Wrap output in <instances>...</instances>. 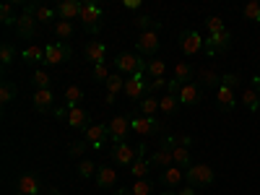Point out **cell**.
Listing matches in <instances>:
<instances>
[{"label": "cell", "mask_w": 260, "mask_h": 195, "mask_svg": "<svg viewBox=\"0 0 260 195\" xmlns=\"http://www.w3.org/2000/svg\"><path fill=\"white\" fill-rule=\"evenodd\" d=\"M115 73H120V76H136V73H141V71H146V62L141 60V55L138 52H117L115 55Z\"/></svg>", "instance_id": "obj_1"}, {"label": "cell", "mask_w": 260, "mask_h": 195, "mask_svg": "<svg viewBox=\"0 0 260 195\" xmlns=\"http://www.w3.org/2000/svg\"><path fill=\"white\" fill-rule=\"evenodd\" d=\"M143 154H146L143 143H117L112 148V161L120 164V167H133V161Z\"/></svg>", "instance_id": "obj_2"}, {"label": "cell", "mask_w": 260, "mask_h": 195, "mask_svg": "<svg viewBox=\"0 0 260 195\" xmlns=\"http://www.w3.org/2000/svg\"><path fill=\"white\" fill-rule=\"evenodd\" d=\"M216 180V172H213V167L211 164H192V167H187L185 169V182L190 185V187H203V185H211Z\"/></svg>", "instance_id": "obj_3"}, {"label": "cell", "mask_w": 260, "mask_h": 195, "mask_svg": "<svg viewBox=\"0 0 260 195\" xmlns=\"http://www.w3.org/2000/svg\"><path fill=\"white\" fill-rule=\"evenodd\" d=\"M57 120H65L68 122V127H76V130H86L91 122H89V112L81 110V107H73V110H68V107H55L52 112Z\"/></svg>", "instance_id": "obj_4"}, {"label": "cell", "mask_w": 260, "mask_h": 195, "mask_svg": "<svg viewBox=\"0 0 260 195\" xmlns=\"http://www.w3.org/2000/svg\"><path fill=\"white\" fill-rule=\"evenodd\" d=\"M102 18H104V11L96 6V3H91V0H83V8H81V24H83V29L89 31V34H96L99 29H102Z\"/></svg>", "instance_id": "obj_5"}, {"label": "cell", "mask_w": 260, "mask_h": 195, "mask_svg": "<svg viewBox=\"0 0 260 195\" xmlns=\"http://www.w3.org/2000/svg\"><path fill=\"white\" fill-rule=\"evenodd\" d=\"M71 57H73V47L68 42H52V45L45 47V65H50V68H57V65L68 62Z\"/></svg>", "instance_id": "obj_6"}, {"label": "cell", "mask_w": 260, "mask_h": 195, "mask_svg": "<svg viewBox=\"0 0 260 195\" xmlns=\"http://www.w3.org/2000/svg\"><path fill=\"white\" fill-rule=\"evenodd\" d=\"M159 47H161V26L159 24L154 29H148V31H141V37L136 42V52L138 55H154Z\"/></svg>", "instance_id": "obj_7"}, {"label": "cell", "mask_w": 260, "mask_h": 195, "mask_svg": "<svg viewBox=\"0 0 260 195\" xmlns=\"http://www.w3.org/2000/svg\"><path fill=\"white\" fill-rule=\"evenodd\" d=\"M127 99H133V102H141L143 96H148V81H146V71L136 73V76H130L125 81V91H122Z\"/></svg>", "instance_id": "obj_8"}, {"label": "cell", "mask_w": 260, "mask_h": 195, "mask_svg": "<svg viewBox=\"0 0 260 195\" xmlns=\"http://www.w3.org/2000/svg\"><path fill=\"white\" fill-rule=\"evenodd\" d=\"M107 130H110V141L117 146V143H127L125 138L133 133V127H130V117H125V115H117V117H112L110 122H107Z\"/></svg>", "instance_id": "obj_9"}, {"label": "cell", "mask_w": 260, "mask_h": 195, "mask_svg": "<svg viewBox=\"0 0 260 195\" xmlns=\"http://www.w3.org/2000/svg\"><path fill=\"white\" fill-rule=\"evenodd\" d=\"M203 45H206V39L195 31V29H185V31L180 34V50H182V55H187V57L198 55V52L203 50Z\"/></svg>", "instance_id": "obj_10"}, {"label": "cell", "mask_w": 260, "mask_h": 195, "mask_svg": "<svg viewBox=\"0 0 260 195\" xmlns=\"http://www.w3.org/2000/svg\"><path fill=\"white\" fill-rule=\"evenodd\" d=\"M83 141L89 143L91 148H104L107 146V141H110V130H107V125H99V122H94V125H89L83 130Z\"/></svg>", "instance_id": "obj_11"}, {"label": "cell", "mask_w": 260, "mask_h": 195, "mask_svg": "<svg viewBox=\"0 0 260 195\" xmlns=\"http://www.w3.org/2000/svg\"><path fill=\"white\" fill-rule=\"evenodd\" d=\"M37 24H39V21L34 18L31 6H26L24 13H21L18 21H16V34H18L21 39H34V34H37Z\"/></svg>", "instance_id": "obj_12"}, {"label": "cell", "mask_w": 260, "mask_h": 195, "mask_svg": "<svg viewBox=\"0 0 260 195\" xmlns=\"http://www.w3.org/2000/svg\"><path fill=\"white\" fill-rule=\"evenodd\" d=\"M130 127L136 136H151V133H161V120L159 117H130Z\"/></svg>", "instance_id": "obj_13"}, {"label": "cell", "mask_w": 260, "mask_h": 195, "mask_svg": "<svg viewBox=\"0 0 260 195\" xmlns=\"http://www.w3.org/2000/svg\"><path fill=\"white\" fill-rule=\"evenodd\" d=\"M229 47H232V34H229V31L206 37V45H203V50H206L211 57H213V55H219V52H226Z\"/></svg>", "instance_id": "obj_14"}, {"label": "cell", "mask_w": 260, "mask_h": 195, "mask_svg": "<svg viewBox=\"0 0 260 195\" xmlns=\"http://www.w3.org/2000/svg\"><path fill=\"white\" fill-rule=\"evenodd\" d=\"M39 192H42V180L31 172H24L16 180V195H39Z\"/></svg>", "instance_id": "obj_15"}, {"label": "cell", "mask_w": 260, "mask_h": 195, "mask_svg": "<svg viewBox=\"0 0 260 195\" xmlns=\"http://www.w3.org/2000/svg\"><path fill=\"white\" fill-rule=\"evenodd\" d=\"M31 104L37 112H55V91L52 89H34V96H31Z\"/></svg>", "instance_id": "obj_16"}, {"label": "cell", "mask_w": 260, "mask_h": 195, "mask_svg": "<svg viewBox=\"0 0 260 195\" xmlns=\"http://www.w3.org/2000/svg\"><path fill=\"white\" fill-rule=\"evenodd\" d=\"M151 164H154V167H161V169L175 167V154H172V141H169V138L154 151V154H151Z\"/></svg>", "instance_id": "obj_17"}, {"label": "cell", "mask_w": 260, "mask_h": 195, "mask_svg": "<svg viewBox=\"0 0 260 195\" xmlns=\"http://www.w3.org/2000/svg\"><path fill=\"white\" fill-rule=\"evenodd\" d=\"M182 180H185V169H182V167H167V169H161V175H159V182H161V187H167V190L180 187Z\"/></svg>", "instance_id": "obj_18"}, {"label": "cell", "mask_w": 260, "mask_h": 195, "mask_svg": "<svg viewBox=\"0 0 260 195\" xmlns=\"http://www.w3.org/2000/svg\"><path fill=\"white\" fill-rule=\"evenodd\" d=\"M83 57L89 60L91 65H102V62H107V45H104V42H99V39L89 42V45L83 47Z\"/></svg>", "instance_id": "obj_19"}, {"label": "cell", "mask_w": 260, "mask_h": 195, "mask_svg": "<svg viewBox=\"0 0 260 195\" xmlns=\"http://www.w3.org/2000/svg\"><path fill=\"white\" fill-rule=\"evenodd\" d=\"M203 96V89H201V83H185L182 89L177 91V99L182 107H192V104H198Z\"/></svg>", "instance_id": "obj_20"}, {"label": "cell", "mask_w": 260, "mask_h": 195, "mask_svg": "<svg viewBox=\"0 0 260 195\" xmlns=\"http://www.w3.org/2000/svg\"><path fill=\"white\" fill-rule=\"evenodd\" d=\"M94 180H96V187L110 190V187H117V182H120V175H117V169H115V167H99Z\"/></svg>", "instance_id": "obj_21"}, {"label": "cell", "mask_w": 260, "mask_h": 195, "mask_svg": "<svg viewBox=\"0 0 260 195\" xmlns=\"http://www.w3.org/2000/svg\"><path fill=\"white\" fill-rule=\"evenodd\" d=\"M81 8L83 3H78V0H62V3H57V18L60 21H73V18H81Z\"/></svg>", "instance_id": "obj_22"}, {"label": "cell", "mask_w": 260, "mask_h": 195, "mask_svg": "<svg viewBox=\"0 0 260 195\" xmlns=\"http://www.w3.org/2000/svg\"><path fill=\"white\" fill-rule=\"evenodd\" d=\"M216 102H219V107L224 112H232L234 110V104H237V96H234V89H229V86H219L216 89Z\"/></svg>", "instance_id": "obj_23"}, {"label": "cell", "mask_w": 260, "mask_h": 195, "mask_svg": "<svg viewBox=\"0 0 260 195\" xmlns=\"http://www.w3.org/2000/svg\"><path fill=\"white\" fill-rule=\"evenodd\" d=\"M81 102H83V89H81V86H65V91H62V107L73 110V107H81Z\"/></svg>", "instance_id": "obj_24"}, {"label": "cell", "mask_w": 260, "mask_h": 195, "mask_svg": "<svg viewBox=\"0 0 260 195\" xmlns=\"http://www.w3.org/2000/svg\"><path fill=\"white\" fill-rule=\"evenodd\" d=\"M240 102L247 107L250 112H257L260 110V91L255 89V86H245L242 94H240Z\"/></svg>", "instance_id": "obj_25"}, {"label": "cell", "mask_w": 260, "mask_h": 195, "mask_svg": "<svg viewBox=\"0 0 260 195\" xmlns=\"http://www.w3.org/2000/svg\"><path fill=\"white\" fill-rule=\"evenodd\" d=\"M138 115H143V117H159V99L154 94L143 96L141 104H138Z\"/></svg>", "instance_id": "obj_26"}, {"label": "cell", "mask_w": 260, "mask_h": 195, "mask_svg": "<svg viewBox=\"0 0 260 195\" xmlns=\"http://www.w3.org/2000/svg\"><path fill=\"white\" fill-rule=\"evenodd\" d=\"M151 167H154V164H151V159L143 154V156H138V159L133 161V167H130V175H133L136 180H146L148 172H151Z\"/></svg>", "instance_id": "obj_27"}, {"label": "cell", "mask_w": 260, "mask_h": 195, "mask_svg": "<svg viewBox=\"0 0 260 195\" xmlns=\"http://www.w3.org/2000/svg\"><path fill=\"white\" fill-rule=\"evenodd\" d=\"M21 60H24L26 65L45 62V47H39V45H29V47H24V52H21Z\"/></svg>", "instance_id": "obj_28"}, {"label": "cell", "mask_w": 260, "mask_h": 195, "mask_svg": "<svg viewBox=\"0 0 260 195\" xmlns=\"http://www.w3.org/2000/svg\"><path fill=\"white\" fill-rule=\"evenodd\" d=\"M177 107H180V99H177V94H164L161 99H159V115H175L177 112Z\"/></svg>", "instance_id": "obj_29"}, {"label": "cell", "mask_w": 260, "mask_h": 195, "mask_svg": "<svg viewBox=\"0 0 260 195\" xmlns=\"http://www.w3.org/2000/svg\"><path fill=\"white\" fill-rule=\"evenodd\" d=\"M31 13H34V18L39 21V24H50V21L57 24V11L50 8V6H31Z\"/></svg>", "instance_id": "obj_30"}, {"label": "cell", "mask_w": 260, "mask_h": 195, "mask_svg": "<svg viewBox=\"0 0 260 195\" xmlns=\"http://www.w3.org/2000/svg\"><path fill=\"white\" fill-rule=\"evenodd\" d=\"M198 81L203 83V89H211V86H216V89H219V86H221V76L216 73L213 68H201V71H198Z\"/></svg>", "instance_id": "obj_31"}, {"label": "cell", "mask_w": 260, "mask_h": 195, "mask_svg": "<svg viewBox=\"0 0 260 195\" xmlns=\"http://www.w3.org/2000/svg\"><path fill=\"white\" fill-rule=\"evenodd\" d=\"M146 76H151V81L154 78H167V62L154 57V60H148L146 62Z\"/></svg>", "instance_id": "obj_32"}, {"label": "cell", "mask_w": 260, "mask_h": 195, "mask_svg": "<svg viewBox=\"0 0 260 195\" xmlns=\"http://www.w3.org/2000/svg\"><path fill=\"white\" fill-rule=\"evenodd\" d=\"M125 76H120V73H112L110 78H107V94H115V96H120V91H125Z\"/></svg>", "instance_id": "obj_33"}, {"label": "cell", "mask_w": 260, "mask_h": 195, "mask_svg": "<svg viewBox=\"0 0 260 195\" xmlns=\"http://www.w3.org/2000/svg\"><path fill=\"white\" fill-rule=\"evenodd\" d=\"M192 76H195V71H192L190 62H177V65H175V81H180V83H192Z\"/></svg>", "instance_id": "obj_34"}, {"label": "cell", "mask_w": 260, "mask_h": 195, "mask_svg": "<svg viewBox=\"0 0 260 195\" xmlns=\"http://www.w3.org/2000/svg\"><path fill=\"white\" fill-rule=\"evenodd\" d=\"M31 83H34V89H52V78L45 68H37L31 73Z\"/></svg>", "instance_id": "obj_35"}, {"label": "cell", "mask_w": 260, "mask_h": 195, "mask_svg": "<svg viewBox=\"0 0 260 195\" xmlns=\"http://www.w3.org/2000/svg\"><path fill=\"white\" fill-rule=\"evenodd\" d=\"M96 164L91 161V159H81L78 161V167H76V172H78V177L81 180H91V177H96Z\"/></svg>", "instance_id": "obj_36"}, {"label": "cell", "mask_w": 260, "mask_h": 195, "mask_svg": "<svg viewBox=\"0 0 260 195\" xmlns=\"http://www.w3.org/2000/svg\"><path fill=\"white\" fill-rule=\"evenodd\" d=\"M73 34H76V29H73V21H57V24H55V37H57L60 42H68V39H73Z\"/></svg>", "instance_id": "obj_37"}, {"label": "cell", "mask_w": 260, "mask_h": 195, "mask_svg": "<svg viewBox=\"0 0 260 195\" xmlns=\"http://www.w3.org/2000/svg\"><path fill=\"white\" fill-rule=\"evenodd\" d=\"M16 94H18V89H16V83H3V86H0V104H3V107H8L13 99H16Z\"/></svg>", "instance_id": "obj_38"}, {"label": "cell", "mask_w": 260, "mask_h": 195, "mask_svg": "<svg viewBox=\"0 0 260 195\" xmlns=\"http://www.w3.org/2000/svg\"><path fill=\"white\" fill-rule=\"evenodd\" d=\"M0 21H3V26H13L18 16L13 13V3H3L0 6Z\"/></svg>", "instance_id": "obj_39"}, {"label": "cell", "mask_w": 260, "mask_h": 195, "mask_svg": "<svg viewBox=\"0 0 260 195\" xmlns=\"http://www.w3.org/2000/svg\"><path fill=\"white\" fill-rule=\"evenodd\" d=\"M13 60H16V47L11 42H3V47H0V62H3V68H8Z\"/></svg>", "instance_id": "obj_40"}, {"label": "cell", "mask_w": 260, "mask_h": 195, "mask_svg": "<svg viewBox=\"0 0 260 195\" xmlns=\"http://www.w3.org/2000/svg\"><path fill=\"white\" fill-rule=\"evenodd\" d=\"M206 29H208V37H211V34H221V31H226V26H224V18H219V16H211V18H206Z\"/></svg>", "instance_id": "obj_41"}, {"label": "cell", "mask_w": 260, "mask_h": 195, "mask_svg": "<svg viewBox=\"0 0 260 195\" xmlns=\"http://www.w3.org/2000/svg\"><path fill=\"white\" fill-rule=\"evenodd\" d=\"M242 16H245V21H257V24H260V0L247 3L245 11H242Z\"/></svg>", "instance_id": "obj_42"}, {"label": "cell", "mask_w": 260, "mask_h": 195, "mask_svg": "<svg viewBox=\"0 0 260 195\" xmlns=\"http://www.w3.org/2000/svg\"><path fill=\"white\" fill-rule=\"evenodd\" d=\"M133 26L141 29V31H148V29H154V26H156V21L151 18V16H146V13H141V16L133 18Z\"/></svg>", "instance_id": "obj_43"}, {"label": "cell", "mask_w": 260, "mask_h": 195, "mask_svg": "<svg viewBox=\"0 0 260 195\" xmlns=\"http://www.w3.org/2000/svg\"><path fill=\"white\" fill-rule=\"evenodd\" d=\"M151 190H154V185H151L148 180H136L133 185H130V192L133 195H151Z\"/></svg>", "instance_id": "obj_44"}, {"label": "cell", "mask_w": 260, "mask_h": 195, "mask_svg": "<svg viewBox=\"0 0 260 195\" xmlns=\"http://www.w3.org/2000/svg\"><path fill=\"white\" fill-rule=\"evenodd\" d=\"M110 76H112V73H110V68H107V62L94 65V68H91V78L99 81V83H107V78H110Z\"/></svg>", "instance_id": "obj_45"}, {"label": "cell", "mask_w": 260, "mask_h": 195, "mask_svg": "<svg viewBox=\"0 0 260 195\" xmlns=\"http://www.w3.org/2000/svg\"><path fill=\"white\" fill-rule=\"evenodd\" d=\"M86 148H91L86 141H73L71 146H68V156H73V159H81L83 154H86Z\"/></svg>", "instance_id": "obj_46"}, {"label": "cell", "mask_w": 260, "mask_h": 195, "mask_svg": "<svg viewBox=\"0 0 260 195\" xmlns=\"http://www.w3.org/2000/svg\"><path fill=\"white\" fill-rule=\"evenodd\" d=\"M167 89H169V81H167V78H154V81H148V94L167 91Z\"/></svg>", "instance_id": "obj_47"}, {"label": "cell", "mask_w": 260, "mask_h": 195, "mask_svg": "<svg viewBox=\"0 0 260 195\" xmlns=\"http://www.w3.org/2000/svg\"><path fill=\"white\" fill-rule=\"evenodd\" d=\"M221 83L229 86V89H237L242 81H240V76H237V73H224V76H221Z\"/></svg>", "instance_id": "obj_48"}, {"label": "cell", "mask_w": 260, "mask_h": 195, "mask_svg": "<svg viewBox=\"0 0 260 195\" xmlns=\"http://www.w3.org/2000/svg\"><path fill=\"white\" fill-rule=\"evenodd\" d=\"M127 11H141V0H125V3H122Z\"/></svg>", "instance_id": "obj_49"}, {"label": "cell", "mask_w": 260, "mask_h": 195, "mask_svg": "<svg viewBox=\"0 0 260 195\" xmlns=\"http://www.w3.org/2000/svg\"><path fill=\"white\" fill-rule=\"evenodd\" d=\"M177 195H195V187H180Z\"/></svg>", "instance_id": "obj_50"}, {"label": "cell", "mask_w": 260, "mask_h": 195, "mask_svg": "<svg viewBox=\"0 0 260 195\" xmlns=\"http://www.w3.org/2000/svg\"><path fill=\"white\" fill-rule=\"evenodd\" d=\"M115 195H133V192H130V187H120V190H115Z\"/></svg>", "instance_id": "obj_51"}, {"label": "cell", "mask_w": 260, "mask_h": 195, "mask_svg": "<svg viewBox=\"0 0 260 195\" xmlns=\"http://www.w3.org/2000/svg\"><path fill=\"white\" fill-rule=\"evenodd\" d=\"M104 102H107V104H115V102H117V96H115V94H107V96H104Z\"/></svg>", "instance_id": "obj_52"}, {"label": "cell", "mask_w": 260, "mask_h": 195, "mask_svg": "<svg viewBox=\"0 0 260 195\" xmlns=\"http://www.w3.org/2000/svg\"><path fill=\"white\" fill-rule=\"evenodd\" d=\"M252 86H255V89L260 91V76H255V78H252Z\"/></svg>", "instance_id": "obj_53"}, {"label": "cell", "mask_w": 260, "mask_h": 195, "mask_svg": "<svg viewBox=\"0 0 260 195\" xmlns=\"http://www.w3.org/2000/svg\"><path fill=\"white\" fill-rule=\"evenodd\" d=\"M161 195H177V190H161Z\"/></svg>", "instance_id": "obj_54"}, {"label": "cell", "mask_w": 260, "mask_h": 195, "mask_svg": "<svg viewBox=\"0 0 260 195\" xmlns=\"http://www.w3.org/2000/svg\"><path fill=\"white\" fill-rule=\"evenodd\" d=\"M52 195H62V192H57V190H52Z\"/></svg>", "instance_id": "obj_55"}, {"label": "cell", "mask_w": 260, "mask_h": 195, "mask_svg": "<svg viewBox=\"0 0 260 195\" xmlns=\"http://www.w3.org/2000/svg\"><path fill=\"white\" fill-rule=\"evenodd\" d=\"M257 60H260V55H257Z\"/></svg>", "instance_id": "obj_56"}]
</instances>
